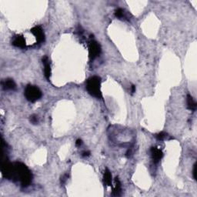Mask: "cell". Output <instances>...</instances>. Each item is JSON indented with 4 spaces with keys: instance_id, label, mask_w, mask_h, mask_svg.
Masks as SVG:
<instances>
[{
    "instance_id": "d6986e66",
    "label": "cell",
    "mask_w": 197,
    "mask_h": 197,
    "mask_svg": "<svg viewBox=\"0 0 197 197\" xmlns=\"http://www.w3.org/2000/svg\"><path fill=\"white\" fill-rule=\"evenodd\" d=\"M83 144V141L81 140H77L76 142V146H80Z\"/></svg>"
},
{
    "instance_id": "e0dca14e",
    "label": "cell",
    "mask_w": 197,
    "mask_h": 197,
    "mask_svg": "<svg viewBox=\"0 0 197 197\" xmlns=\"http://www.w3.org/2000/svg\"><path fill=\"white\" fill-rule=\"evenodd\" d=\"M67 178H68V175L67 174H66V175H64L61 178V183H65L66 182V181L67 180Z\"/></svg>"
},
{
    "instance_id": "9c48e42d",
    "label": "cell",
    "mask_w": 197,
    "mask_h": 197,
    "mask_svg": "<svg viewBox=\"0 0 197 197\" xmlns=\"http://www.w3.org/2000/svg\"><path fill=\"white\" fill-rule=\"evenodd\" d=\"M186 103H187V108L189 109L191 111H195L196 110V103L194 100L192 96L190 95H187L186 97Z\"/></svg>"
},
{
    "instance_id": "5b68a950",
    "label": "cell",
    "mask_w": 197,
    "mask_h": 197,
    "mask_svg": "<svg viewBox=\"0 0 197 197\" xmlns=\"http://www.w3.org/2000/svg\"><path fill=\"white\" fill-rule=\"evenodd\" d=\"M30 32L35 35L38 43H41V42H43L45 41V34H44L43 30L41 29V27H39V26H35V27H33L31 29Z\"/></svg>"
},
{
    "instance_id": "277c9868",
    "label": "cell",
    "mask_w": 197,
    "mask_h": 197,
    "mask_svg": "<svg viewBox=\"0 0 197 197\" xmlns=\"http://www.w3.org/2000/svg\"><path fill=\"white\" fill-rule=\"evenodd\" d=\"M89 57L91 59H95L98 56H100L101 53V47L100 45L96 41H92L89 44Z\"/></svg>"
},
{
    "instance_id": "7c38bea8",
    "label": "cell",
    "mask_w": 197,
    "mask_h": 197,
    "mask_svg": "<svg viewBox=\"0 0 197 197\" xmlns=\"http://www.w3.org/2000/svg\"><path fill=\"white\" fill-rule=\"evenodd\" d=\"M121 193V185H120V181L116 179V186L113 189V194L116 195H119Z\"/></svg>"
},
{
    "instance_id": "6da1fadb",
    "label": "cell",
    "mask_w": 197,
    "mask_h": 197,
    "mask_svg": "<svg viewBox=\"0 0 197 197\" xmlns=\"http://www.w3.org/2000/svg\"><path fill=\"white\" fill-rule=\"evenodd\" d=\"M1 170L5 178L14 182L19 181L22 187L29 186L32 182V173L27 166L22 163H11L8 160H3Z\"/></svg>"
},
{
    "instance_id": "8fae6325",
    "label": "cell",
    "mask_w": 197,
    "mask_h": 197,
    "mask_svg": "<svg viewBox=\"0 0 197 197\" xmlns=\"http://www.w3.org/2000/svg\"><path fill=\"white\" fill-rule=\"evenodd\" d=\"M103 180H104V183L106 186L112 185V174L109 169H106V171H105L104 175H103Z\"/></svg>"
},
{
    "instance_id": "7a4b0ae2",
    "label": "cell",
    "mask_w": 197,
    "mask_h": 197,
    "mask_svg": "<svg viewBox=\"0 0 197 197\" xmlns=\"http://www.w3.org/2000/svg\"><path fill=\"white\" fill-rule=\"evenodd\" d=\"M86 89L88 93L91 96L97 98V99H101L102 98V92H101V79L99 76H93L90 77L87 80L86 83Z\"/></svg>"
},
{
    "instance_id": "4fadbf2b",
    "label": "cell",
    "mask_w": 197,
    "mask_h": 197,
    "mask_svg": "<svg viewBox=\"0 0 197 197\" xmlns=\"http://www.w3.org/2000/svg\"><path fill=\"white\" fill-rule=\"evenodd\" d=\"M115 15H116V17H118L120 19H122V18H124L125 17V12L123 8H118L116 9V12H115Z\"/></svg>"
},
{
    "instance_id": "9a60e30c",
    "label": "cell",
    "mask_w": 197,
    "mask_h": 197,
    "mask_svg": "<svg viewBox=\"0 0 197 197\" xmlns=\"http://www.w3.org/2000/svg\"><path fill=\"white\" fill-rule=\"evenodd\" d=\"M29 120H30V122L32 123V124H37L38 122H39L37 116H35V115H32V116H31Z\"/></svg>"
},
{
    "instance_id": "ac0fdd59",
    "label": "cell",
    "mask_w": 197,
    "mask_h": 197,
    "mask_svg": "<svg viewBox=\"0 0 197 197\" xmlns=\"http://www.w3.org/2000/svg\"><path fill=\"white\" fill-rule=\"evenodd\" d=\"M82 156H83V157L89 156H90V152H89V151H84L83 153V154H82Z\"/></svg>"
},
{
    "instance_id": "52a82bcc",
    "label": "cell",
    "mask_w": 197,
    "mask_h": 197,
    "mask_svg": "<svg viewBox=\"0 0 197 197\" xmlns=\"http://www.w3.org/2000/svg\"><path fill=\"white\" fill-rule=\"evenodd\" d=\"M42 62L44 64V75H45V77L47 79H49L51 76V66L49 58L47 56H44V58H42Z\"/></svg>"
},
{
    "instance_id": "3957f363",
    "label": "cell",
    "mask_w": 197,
    "mask_h": 197,
    "mask_svg": "<svg viewBox=\"0 0 197 197\" xmlns=\"http://www.w3.org/2000/svg\"><path fill=\"white\" fill-rule=\"evenodd\" d=\"M24 95H25V97L26 98L28 101L31 102V103H35L42 97V93L37 86L28 85L25 89Z\"/></svg>"
},
{
    "instance_id": "2e32d148",
    "label": "cell",
    "mask_w": 197,
    "mask_h": 197,
    "mask_svg": "<svg viewBox=\"0 0 197 197\" xmlns=\"http://www.w3.org/2000/svg\"><path fill=\"white\" fill-rule=\"evenodd\" d=\"M192 175H193L194 179H196V165L194 164L193 170H192Z\"/></svg>"
},
{
    "instance_id": "ffe728a7",
    "label": "cell",
    "mask_w": 197,
    "mask_h": 197,
    "mask_svg": "<svg viewBox=\"0 0 197 197\" xmlns=\"http://www.w3.org/2000/svg\"><path fill=\"white\" fill-rule=\"evenodd\" d=\"M132 93H136V86H132V89H131Z\"/></svg>"
},
{
    "instance_id": "8992f818",
    "label": "cell",
    "mask_w": 197,
    "mask_h": 197,
    "mask_svg": "<svg viewBox=\"0 0 197 197\" xmlns=\"http://www.w3.org/2000/svg\"><path fill=\"white\" fill-rule=\"evenodd\" d=\"M150 151H151L152 158H153L154 163H156L159 162L161 159L163 158V152L159 149L157 148V147H152Z\"/></svg>"
},
{
    "instance_id": "5bb4252c",
    "label": "cell",
    "mask_w": 197,
    "mask_h": 197,
    "mask_svg": "<svg viewBox=\"0 0 197 197\" xmlns=\"http://www.w3.org/2000/svg\"><path fill=\"white\" fill-rule=\"evenodd\" d=\"M167 136H168V135H167L166 133H163V132H161V133H158V134H156V139L158 140H159V141L164 140L165 139H166Z\"/></svg>"
},
{
    "instance_id": "30bf717a",
    "label": "cell",
    "mask_w": 197,
    "mask_h": 197,
    "mask_svg": "<svg viewBox=\"0 0 197 197\" xmlns=\"http://www.w3.org/2000/svg\"><path fill=\"white\" fill-rule=\"evenodd\" d=\"M3 87L4 89H8V90H14L16 88V85L12 79H5V81L4 82Z\"/></svg>"
},
{
    "instance_id": "ba28073f",
    "label": "cell",
    "mask_w": 197,
    "mask_h": 197,
    "mask_svg": "<svg viewBox=\"0 0 197 197\" xmlns=\"http://www.w3.org/2000/svg\"><path fill=\"white\" fill-rule=\"evenodd\" d=\"M12 45L15 47L24 49L26 46V43H25V40L22 35H17L12 41Z\"/></svg>"
}]
</instances>
